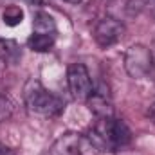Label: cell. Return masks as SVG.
Wrapping results in <instances>:
<instances>
[{
  "instance_id": "cell-1",
  "label": "cell",
  "mask_w": 155,
  "mask_h": 155,
  "mask_svg": "<svg viewBox=\"0 0 155 155\" xmlns=\"http://www.w3.org/2000/svg\"><path fill=\"white\" fill-rule=\"evenodd\" d=\"M88 141L94 148L101 152H117L123 146L130 144L132 141V132L128 124L116 117H97L94 123Z\"/></svg>"
},
{
  "instance_id": "cell-2",
  "label": "cell",
  "mask_w": 155,
  "mask_h": 155,
  "mask_svg": "<svg viewBox=\"0 0 155 155\" xmlns=\"http://www.w3.org/2000/svg\"><path fill=\"white\" fill-rule=\"evenodd\" d=\"M24 101L31 114H38L43 117H56L65 108V103L47 90L38 79H29L24 87Z\"/></svg>"
},
{
  "instance_id": "cell-3",
  "label": "cell",
  "mask_w": 155,
  "mask_h": 155,
  "mask_svg": "<svg viewBox=\"0 0 155 155\" xmlns=\"http://www.w3.org/2000/svg\"><path fill=\"white\" fill-rule=\"evenodd\" d=\"M152 69H153V54L146 45L135 43V45H130L126 49V52H124V71L130 78L143 79L152 72Z\"/></svg>"
},
{
  "instance_id": "cell-4",
  "label": "cell",
  "mask_w": 155,
  "mask_h": 155,
  "mask_svg": "<svg viewBox=\"0 0 155 155\" xmlns=\"http://www.w3.org/2000/svg\"><path fill=\"white\" fill-rule=\"evenodd\" d=\"M67 85L76 101H87L94 90V81L83 63H72L67 69Z\"/></svg>"
},
{
  "instance_id": "cell-5",
  "label": "cell",
  "mask_w": 155,
  "mask_h": 155,
  "mask_svg": "<svg viewBox=\"0 0 155 155\" xmlns=\"http://www.w3.org/2000/svg\"><path fill=\"white\" fill-rule=\"evenodd\" d=\"M124 33H126V27L121 20H117L114 16H105L97 22L94 29V40L99 47L107 49V47L116 45L124 36Z\"/></svg>"
},
{
  "instance_id": "cell-6",
  "label": "cell",
  "mask_w": 155,
  "mask_h": 155,
  "mask_svg": "<svg viewBox=\"0 0 155 155\" xmlns=\"http://www.w3.org/2000/svg\"><path fill=\"white\" fill-rule=\"evenodd\" d=\"M88 110L96 117H112L114 116V107H112V96L110 88L105 83H99L97 87L94 85L92 94L87 99Z\"/></svg>"
},
{
  "instance_id": "cell-7",
  "label": "cell",
  "mask_w": 155,
  "mask_h": 155,
  "mask_svg": "<svg viewBox=\"0 0 155 155\" xmlns=\"http://www.w3.org/2000/svg\"><path fill=\"white\" fill-rule=\"evenodd\" d=\"M87 144H90V141L81 134L67 132L60 139H56L51 148V155H83Z\"/></svg>"
},
{
  "instance_id": "cell-8",
  "label": "cell",
  "mask_w": 155,
  "mask_h": 155,
  "mask_svg": "<svg viewBox=\"0 0 155 155\" xmlns=\"http://www.w3.org/2000/svg\"><path fill=\"white\" fill-rule=\"evenodd\" d=\"M56 35H45V33H33L27 40V47L35 52H47L54 47Z\"/></svg>"
},
{
  "instance_id": "cell-9",
  "label": "cell",
  "mask_w": 155,
  "mask_h": 155,
  "mask_svg": "<svg viewBox=\"0 0 155 155\" xmlns=\"http://www.w3.org/2000/svg\"><path fill=\"white\" fill-rule=\"evenodd\" d=\"M20 58H22V51H20V45L15 40L0 38V60L2 61L16 63Z\"/></svg>"
},
{
  "instance_id": "cell-10",
  "label": "cell",
  "mask_w": 155,
  "mask_h": 155,
  "mask_svg": "<svg viewBox=\"0 0 155 155\" xmlns=\"http://www.w3.org/2000/svg\"><path fill=\"white\" fill-rule=\"evenodd\" d=\"M33 33H45V35H56V22L54 18L45 13V11H38L33 18Z\"/></svg>"
},
{
  "instance_id": "cell-11",
  "label": "cell",
  "mask_w": 155,
  "mask_h": 155,
  "mask_svg": "<svg viewBox=\"0 0 155 155\" xmlns=\"http://www.w3.org/2000/svg\"><path fill=\"white\" fill-rule=\"evenodd\" d=\"M24 20V11L20 5H7L2 13V22L9 27H16L20 25Z\"/></svg>"
},
{
  "instance_id": "cell-12",
  "label": "cell",
  "mask_w": 155,
  "mask_h": 155,
  "mask_svg": "<svg viewBox=\"0 0 155 155\" xmlns=\"http://www.w3.org/2000/svg\"><path fill=\"white\" fill-rule=\"evenodd\" d=\"M11 114H13V103H11L7 97L0 96V121L9 119Z\"/></svg>"
},
{
  "instance_id": "cell-13",
  "label": "cell",
  "mask_w": 155,
  "mask_h": 155,
  "mask_svg": "<svg viewBox=\"0 0 155 155\" xmlns=\"http://www.w3.org/2000/svg\"><path fill=\"white\" fill-rule=\"evenodd\" d=\"M146 116H148V119H150L152 123H155V101L152 103V105H150V108H148Z\"/></svg>"
},
{
  "instance_id": "cell-14",
  "label": "cell",
  "mask_w": 155,
  "mask_h": 155,
  "mask_svg": "<svg viewBox=\"0 0 155 155\" xmlns=\"http://www.w3.org/2000/svg\"><path fill=\"white\" fill-rule=\"evenodd\" d=\"M9 152H11V148H9L5 143H2V141H0V155H7Z\"/></svg>"
},
{
  "instance_id": "cell-15",
  "label": "cell",
  "mask_w": 155,
  "mask_h": 155,
  "mask_svg": "<svg viewBox=\"0 0 155 155\" xmlns=\"http://www.w3.org/2000/svg\"><path fill=\"white\" fill-rule=\"evenodd\" d=\"M27 4H33V5H40V4H43L45 0H25Z\"/></svg>"
},
{
  "instance_id": "cell-16",
  "label": "cell",
  "mask_w": 155,
  "mask_h": 155,
  "mask_svg": "<svg viewBox=\"0 0 155 155\" xmlns=\"http://www.w3.org/2000/svg\"><path fill=\"white\" fill-rule=\"evenodd\" d=\"M63 2H69V4H78V2H81V0H63Z\"/></svg>"
}]
</instances>
